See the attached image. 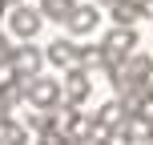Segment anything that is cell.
Returning a JSON list of instances; mask_svg holds the SVG:
<instances>
[{
  "label": "cell",
  "instance_id": "obj_4",
  "mask_svg": "<svg viewBox=\"0 0 153 145\" xmlns=\"http://www.w3.org/2000/svg\"><path fill=\"white\" fill-rule=\"evenodd\" d=\"M8 28H12L16 36H36L40 16L32 12V8H12V16H8Z\"/></svg>",
  "mask_w": 153,
  "mask_h": 145
},
{
  "label": "cell",
  "instance_id": "obj_9",
  "mask_svg": "<svg viewBox=\"0 0 153 145\" xmlns=\"http://www.w3.org/2000/svg\"><path fill=\"white\" fill-rule=\"evenodd\" d=\"M137 16H141V8H137V4H129V0H117V4H113V20L121 24V28H129Z\"/></svg>",
  "mask_w": 153,
  "mask_h": 145
},
{
  "label": "cell",
  "instance_id": "obj_2",
  "mask_svg": "<svg viewBox=\"0 0 153 145\" xmlns=\"http://www.w3.org/2000/svg\"><path fill=\"white\" fill-rule=\"evenodd\" d=\"M28 97L36 101L40 109H53L56 101H61V85H56V81H45V77H32V81H28Z\"/></svg>",
  "mask_w": 153,
  "mask_h": 145
},
{
  "label": "cell",
  "instance_id": "obj_12",
  "mask_svg": "<svg viewBox=\"0 0 153 145\" xmlns=\"http://www.w3.org/2000/svg\"><path fill=\"white\" fill-rule=\"evenodd\" d=\"M40 145H69V133H61V129H45V133H40Z\"/></svg>",
  "mask_w": 153,
  "mask_h": 145
},
{
  "label": "cell",
  "instance_id": "obj_3",
  "mask_svg": "<svg viewBox=\"0 0 153 145\" xmlns=\"http://www.w3.org/2000/svg\"><path fill=\"white\" fill-rule=\"evenodd\" d=\"M16 69V81H32L40 69V53L36 48H12V61H8Z\"/></svg>",
  "mask_w": 153,
  "mask_h": 145
},
{
  "label": "cell",
  "instance_id": "obj_5",
  "mask_svg": "<svg viewBox=\"0 0 153 145\" xmlns=\"http://www.w3.org/2000/svg\"><path fill=\"white\" fill-rule=\"evenodd\" d=\"M65 24H69L76 36H85V32H93V28H97V8H93V4H85V8H73V16H69Z\"/></svg>",
  "mask_w": 153,
  "mask_h": 145
},
{
  "label": "cell",
  "instance_id": "obj_17",
  "mask_svg": "<svg viewBox=\"0 0 153 145\" xmlns=\"http://www.w3.org/2000/svg\"><path fill=\"white\" fill-rule=\"evenodd\" d=\"M109 4H117V0H109Z\"/></svg>",
  "mask_w": 153,
  "mask_h": 145
},
{
  "label": "cell",
  "instance_id": "obj_8",
  "mask_svg": "<svg viewBox=\"0 0 153 145\" xmlns=\"http://www.w3.org/2000/svg\"><path fill=\"white\" fill-rule=\"evenodd\" d=\"M73 0H40V12H45V16H53V20H69V16H73Z\"/></svg>",
  "mask_w": 153,
  "mask_h": 145
},
{
  "label": "cell",
  "instance_id": "obj_11",
  "mask_svg": "<svg viewBox=\"0 0 153 145\" xmlns=\"http://www.w3.org/2000/svg\"><path fill=\"white\" fill-rule=\"evenodd\" d=\"M4 145H28V133H24L20 125L8 121V125H4Z\"/></svg>",
  "mask_w": 153,
  "mask_h": 145
},
{
  "label": "cell",
  "instance_id": "obj_13",
  "mask_svg": "<svg viewBox=\"0 0 153 145\" xmlns=\"http://www.w3.org/2000/svg\"><path fill=\"white\" fill-rule=\"evenodd\" d=\"M8 61H12V48H8V40L0 36V65H8Z\"/></svg>",
  "mask_w": 153,
  "mask_h": 145
},
{
  "label": "cell",
  "instance_id": "obj_6",
  "mask_svg": "<svg viewBox=\"0 0 153 145\" xmlns=\"http://www.w3.org/2000/svg\"><path fill=\"white\" fill-rule=\"evenodd\" d=\"M65 97H69V105H81V101L89 97V73H85V69H73V73H69Z\"/></svg>",
  "mask_w": 153,
  "mask_h": 145
},
{
  "label": "cell",
  "instance_id": "obj_14",
  "mask_svg": "<svg viewBox=\"0 0 153 145\" xmlns=\"http://www.w3.org/2000/svg\"><path fill=\"white\" fill-rule=\"evenodd\" d=\"M137 8H141V16H153V0H141Z\"/></svg>",
  "mask_w": 153,
  "mask_h": 145
},
{
  "label": "cell",
  "instance_id": "obj_10",
  "mask_svg": "<svg viewBox=\"0 0 153 145\" xmlns=\"http://www.w3.org/2000/svg\"><path fill=\"white\" fill-rule=\"evenodd\" d=\"M20 97H28L24 85H16V81H4V85H0V105H4V109H12Z\"/></svg>",
  "mask_w": 153,
  "mask_h": 145
},
{
  "label": "cell",
  "instance_id": "obj_1",
  "mask_svg": "<svg viewBox=\"0 0 153 145\" xmlns=\"http://www.w3.org/2000/svg\"><path fill=\"white\" fill-rule=\"evenodd\" d=\"M133 45H137V36H133V28H113L105 36V65H113V61H125V57H133Z\"/></svg>",
  "mask_w": 153,
  "mask_h": 145
},
{
  "label": "cell",
  "instance_id": "obj_15",
  "mask_svg": "<svg viewBox=\"0 0 153 145\" xmlns=\"http://www.w3.org/2000/svg\"><path fill=\"white\" fill-rule=\"evenodd\" d=\"M4 125H8V109L0 105V129H4Z\"/></svg>",
  "mask_w": 153,
  "mask_h": 145
},
{
  "label": "cell",
  "instance_id": "obj_16",
  "mask_svg": "<svg viewBox=\"0 0 153 145\" xmlns=\"http://www.w3.org/2000/svg\"><path fill=\"white\" fill-rule=\"evenodd\" d=\"M0 8H4V0H0Z\"/></svg>",
  "mask_w": 153,
  "mask_h": 145
},
{
  "label": "cell",
  "instance_id": "obj_7",
  "mask_svg": "<svg viewBox=\"0 0 153 145\" xmlns=\"http://www.w3.org/2000/svg\"><path fill=\"white\" fill-rule=\"evenodd\" d=\"M48 61H53V65H76V45H73V40L48 45Z\"/></svg>",
  "mask_w": 153,
  "mask_h": 145
}]
</instances>
